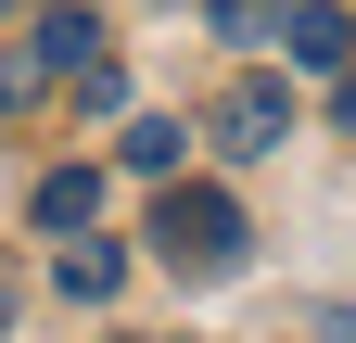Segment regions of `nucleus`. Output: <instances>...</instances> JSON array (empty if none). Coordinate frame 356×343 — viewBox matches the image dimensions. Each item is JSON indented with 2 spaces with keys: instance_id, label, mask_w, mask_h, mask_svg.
<instances>
[{
  "instance_id": "obj_6",
  "label": "nucleus",
  "mask_w": 356,
  "mask_h": 343,
  "mask_svg": "<svg viewBox=\"0 0 356 343\" xmlns=\"http://www.w3.org/2000/svg\"><path fill=\"white\" fill-rule=\"evenodd\" d=\"M102 217V178H89V165H51V178H38V229H89Z\"/></svg>"
},
{
  "instance_id": "obj_7",
  "label": "nucleus",
  "mask_w": 356,
  "mask_h": 343,
  "mask_svg": "<svg viewBox=\"0 0 356 343\" xmlns=\"http://www.w3.org/2000/svg\"><path fill=\"white\" fill-rule=\"evenodd\" d=\"M89 51H102V26H89V13H51V26H38V64H51V76H76Z\"/></svg>"
},
{
  "instance_id": "obj_8",
  "label": "nucleus",
  "mask_w": 356,
  "mask_h": 343,
  "mask_svg": "<svg viewBox=\"0 0 356 343\" xmlns=\"http://www.w3.org/2000/svg\"><path fill=\"white\" fill-rule=\"evenodd\" d=\"M204 13H216V38H242V51H254V38H280L293 0H204Z\"/></svg>"
},
{
  "instance_id": "obj_12",
  "label": "nucleus",
  "mask_w": 356,
  "mask_h": 343,
  "mask_svg": "<svg viewBox=\"0 0 356 343\" xmlns=\"http://www.w3.org/2000/svg\"><path fill=\"white\" fill-rule=\"evenodd\" d=\"M13 306H26V292H13V267H0V331H13Z\"/></svg>"
},
{
  "instance_id": "obj_5",
  "label": "nucleus",
  "mask_w": 356,
  "mask_h": 343,
  "mask_svg": "<svg viewBox=\"0 0 356 343\" xmlns=\"http://www.w3.org/2000/svg\"><path fill=\"white\" fill-rule=\"evenodd\" d=\"M51 280L76 292V306H115V292H127V254H115V242H89V229H76V242L51 254Z\"/></svg>"
},
{
  "instance_id": "obj_4",
  "label": "nucleus",
  "mask_w": 356,
  "mask_h": 343,
  "mask_svg": "<svg viewBox=\"0 0 356 343\" xmlns=\"http://www.w3.org/2000/svg\"><path fill=\"white\" fill-rule=\"evenodd\" d=\"M115 165H127V178H178V165H191V127H178V115H127Z\"/></svg>"
},
{
  "instance_id": "obj_3",
  "label": "nucleus",
  "mask_w": 356,
  "mask_h": 343,
  "mask_svg": "<svg viewBox=\"0 0 356 343\" xmlns=\"http://www.w3.org/2000/svg\"><path fill=\"white\" fill-rule=\"evenodd\" d=\"M280 51H293L305 76H343V64H356V26L331 13V0H293V13H280Z\"/></svg>"
},
{
  "instance_id": "obj_9",
  "label": "nucleus",
  "mask_w": 356,
  "mask_h": 343,
  "mask_svg": "<svg viewBox=\"0 0 356 343\" xmlns=\"http://www.w3.org/2000/svg\"><path fill=\"white\" fill-rule=\"evenodd\" d=\"M76 102H89V115H115V102H127V76H115V51H89V64H76Z\"/></svg>"
},
{
  "instance_id": "obj_2",
  "label": "nucleus",
  "mask_w": 356,
  "mask_h": 343,
  "mask_svg": "<svg viewBox=\"0 0 356 343\" xmlns=\"http://www.w3.org/2000/svg\"><path fill=\"white\" fill-rule=\"evenodd\" d=\"M204 127H216V153H280L293 140V90H280V76H229Z\"/></svg>"
},
{
  "instance_id": "obj_1",
  "label": "nucleus",
  "mask_w": 356,
  "mask_h": 343,
  "mask_svg": "<svg viewBox=\"0 0 356 343\" xmlns=\"http://www.w3.org/2000/svg\"><path fill=\"white\" fill-rule=\"evenodd\" d=\"M153 242H165V267H229V254H242V203L216 191V178H165Z\"/></svg>"
},
{
  "instance_id": "obj_11",
  "label": "nucleus",
  "mask_w": 356,
  "mask_h": 343,
  "mask_svg": "<svg viewBox=\"0 0 356 343\" xmlns=\"http://www.w3.org/2000/svg\"><path fill=\"white\" fill-rule=\"evenodd\" d=\"M318 343H356V306H331V318H318Z\"/></svg>"
},
{
  "instance_id": "obj_10",
  "label": "nucleus",
  "mask_w": 356,
  "mask_h": 343,
  "mask_svg": "<svg viewBox=\"0 0 356 343\" xmlns=\"http://www.w3.org/2000/svg\"><path fill=\"white\" fill-rule=\"evenodd\" d=\"M331 115H343V127H356V64H343V76H331Z\"/></svg>"
}]
</instances>
